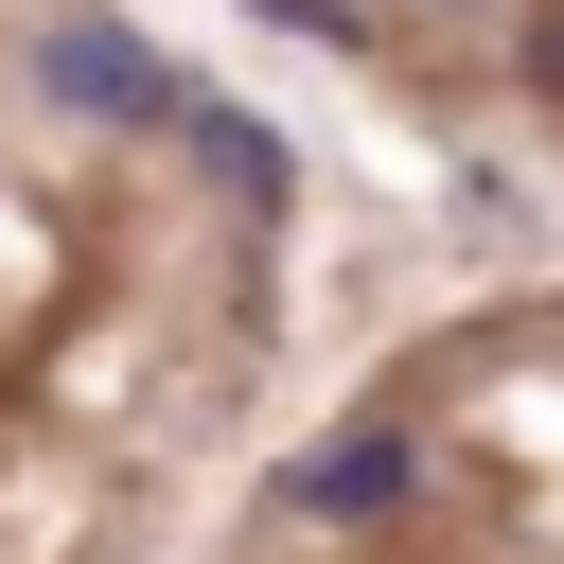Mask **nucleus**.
Instances as JSON below:
<instances>
[{
	"mask_svg": "<svg viewBox=\"0 0 564 564\" xmlns=\"http://www.w3.org/2000/svg\"><path fill=\"white\" fill-rule=\"evenodd\" d=\"M35 70H53V106H88V123H194V88H176L123 18H53V35H35Z\"/></svg>",
	"mask_w": 564,
	"mask_h": 564,
	"instance_id": "nucleus-1",
	"label": "nucleus"
},
{
	"mask_svg": "<svg viewBox=\"0 0 564 564\" xmlns=\"http://www.w3.org/2000/svg\"><path fill=\"white\" fill-rule=\"evenodd\" d=\"M405 476H423V441H405V423H335V441L282 476V511H300V529H370Z\"/></svg>",
	"mask_w": 564,
	"mask_h": 564,
	"instance_id": "nucleus-2",
	"label": "nucleus"
},
{
	"mask_svg": "<svg viewBox=\"0 0 564 564\" xmlns=\"http://www.w3.org/2000/svg\"><path fill=\"white\" fill-rule=\"evenodd\" d=\"M176 141H194L247 212H282V194H300V141H282V123H247V106H212V88H194V123H176Z\"/></svg>",
	"mask_w": 564,
	"mask_h": 564,
	"instance_id": "nucleus-3",
	"label": "nucleus"
},
{
	"mask_svg": "<svg viewBox=\"0 0 564 564\" xmlns=\"http://www.w3.org/2000/svg\"><path fill=\"white\" fill-rule=\"evenodd\" d=\"M546 70H564V18H546Z\"/></svg>",
	"mask_w": 564,
	"mask_h": 564,
	"instance_id": "nucleus-4",
	"label": "nucleus"
}]
</instances>
